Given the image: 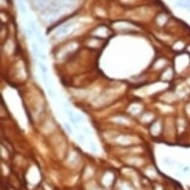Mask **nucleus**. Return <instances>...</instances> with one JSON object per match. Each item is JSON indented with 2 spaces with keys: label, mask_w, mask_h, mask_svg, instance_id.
I'll use <instances>...</instances> for the list:
<instances>
[{
  "label": "nucleus",
  "mask_w": 190,
  "mask_h": 190,
  "mask_svg": "<svg viewBox=\"0 0 190 190\" xmlns=\"http://www.w3.org/2000/svg\"><path fill=\"white\" fill-rule=\"evenodd\" d=\"M178 4L184 8L190 9V0H180L178 2Z\"/></svg>",
  "instance_id": "obj_1"
}]
</instances>
